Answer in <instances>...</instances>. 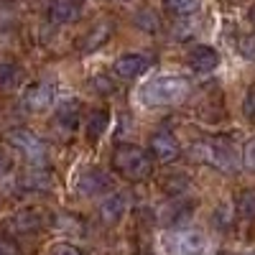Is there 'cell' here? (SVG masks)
Here are the masks:
<instances>
[{
    "mask_svg": "<svg viewBox=\"0 0 255 255\" xmlns=\"http://www.w3.org/2000/svg\"><path fill=\"white\" fill-rule=\"evenodd\" d=\"M79 0H51L49 5V15L54 23H69L79 15Z\"/></svg>",
    "mask_w": 255,
    "mask_h": 255,
    "instance_id": "obj_15",
    "label": "cell"
},
{
    "mask_svg": "<svg viewBox=\"0 0 255 255\" xmlns=\"http://www.w3.org/2000/svg\"><path fill=\"white\" fill-rule=\"evenodd\" d=\"M189 92H191L189 79L176 77V74H161V77L148 79L138 95L145 108H168V105L186 100Z\"/></svg>",
    "mask_w": 255,
    "mask_h": 255,
    "instance_id": "obj_1",
    "label": "cell"
},
{
    "mask_svg": "<svg viewBox=\"0 0 255 255\" xmlns=\"http://www.w3.org/2000/svg\"><path fill=\"white\" fill-rule=\"evenodd\" d=\"M189 67L191 72H197V74H209V72H215L217 69V64H220V54L212 49V46H194L189 51Z\"/></svg>",
    "mask_w": 255,
    "mask_h": 255,
    "instance_id": "obj_9",
    "label": "cell"
},
{
    "mask_svg": "<svg viewBox=\"0 0 255 255\" xmlns=\"http://www.w3.org/2000/svg\"><path fill=\"white\" fill-rule=\"evenodd\" d=\"M189 217H191V202L181 199L179 194H176V199H171V202L161 209V220H163L166 225H179V222H184V220H189Z\"/></svg>",
    "mask_w": 255,
    "mask_h": 255,
    "instance_id": "obj_14",
    "label": "cell"
},
{
    "mask_svg": "<svg viewBox=\"0 0 255 255\" xmlns=\"http://www.w3.org/2000/svg\"><path fill=\"white\" fill-rule=\"evenodd\" d=\"M148 69H151V59L145 54H123L115 59L113 64V72L115 77L120 79H135V77H143Z\"/></svg>",
    "mask_w": 255,
    "mask_h": 255,
    "instance_id": "obj_6",
    "label": "cell"
},
{
    "mask_svg": "<svg viewBox=\"0 0 255 255\" xmlns=\"http://www.w3.org/2000/svg\"><path fill=\"white\" fill-rule=\"evenodd\" d=\"M207 238L197 230H176L163 238L166 255H207Z\"/></svg>",
    "mask_w": 255,
    "mask_h": 255,
    "instance_id": "obj_4",
    "label": "cell"
},
{
    "mask_svg": "<svg viewBox=\"0 0 255 255\" xmlns=\"http://www.w3.org/2000/svg\"><path fill=\"white\" fill-rule=\"evenodd\" d=\"M5 140H8L28 163H33V166H44L46 158H49L46 143L41 140L33 130H26V128H13V130L5 133Z\"/></svg>",
    "mask_w": 255,
    "mask_h": 255,
    "instance_id": "obj_3",
    "label": "cell"
},
{
    "mask_svg": "<svg viewBox=\"0 0 255 255\" xmlns=\"http://www.w3.org/2000/svg\"><path fill=\"white\" fill-rule=\"evenodd\" d=\"M41 225H44V217H41V212L33 209V207L15 212V215L10 217V222H8V227H10L13 232H33V230H38Z\"/></svg>",
    "mask_w": 255,
    "mask_h": 255,
    "instance_id": "obj_12",
    "label": "cell"
},
{
    "mask_svg": "<svg viewBox=\"0 0 255 255\" xmlns=\"http://www.w3.org/2000/svg\"><path fill=\"white\" fill-rule=\"evenodd\" d=\"M110 31H113V26L110 23H100V26H95L90 33H87V38H84V44H82V51H92V49H100L105 41L110 38Z\"/></svg>",
    "mask_w": 255,
    "mask_h": 255,
    "instance_id": "obj_19",
    "label": "cell"
},
{
    "mask_svg": "<svg viewBox=\"0 0 255 255\" xmlns=\"http://www.w3.org/2000/svg\"><path fill=\"white\" fill-rule=\"evenodd\" d=\"M20 79H23V74H20V67H15V64H8L3 61L0 64V92H8V90H15Z\"/></svg>",
    "mask_w": 255,
    "mask_h": 255,
    "instance_id": "obj_17",
    "label": "cell"
},
{
    "mask_svg": "<svg viewBox=\"0 0 255 255\" xmlns=\"http://www.w3.org/2000/svg\"><path fill=\"white\" fill-rule=\"evenodd\" d=\"M113 168L125 179L140 181V179L151 176L153 158L135 143H118L115 151H113Z\"/></svg>",
    "mask_w": 255,
    "mask_h": 255,
    "instance_id": "obj_2",
    "label": "cell"
},
{
    "mask_svg": "<svg viewBox=\"0 0 255 255\" xmlns=\"http://www.w3.org/2000/svg\"><path fill=\"white\" fill-rule=\"evenodd\" d=\"M8 171H10V158H5L3 153H0V181L8 176Z\"/></svg>",
    "mask_w": 255,
    "mask_h": 255,
    "instance_id": "obj_25",
    "label": "cell"
},
{
    "mask_svg": "<svg viewBox=\"0 0 255 255\" xmlns=\"http://www.w3.org/2000/svg\"><path fill=\"white\" fill-rule=\"evenodd\" d=\"M18 186L26 189V191H49L54 186V176L41 166H33L28 171H23L18 176Z\"/></svg>",
    "mask_w": 255,
    "mask_h": 255,
    "instance_id": "obj_11",
    "label": "cell"
},
{
    "mask_svg": "<svg viewBox=\"0 0 255 255\" xmlns=\"http://www.w3.org/2000/svg\"><path fill=\"white\" fill-rule=\"evenodd\" d=\"M191 158L199 161V163H207V166H215V168H222V171H230L232 163H235V151L222 143V140H202V143H194L191 145Z\"/></svg>",
    "mask_w": 255,
    "mask_h": 255,
    "instance_id": "obj_5",
    "label": "cell"
},
{
    "mask_svg": "<svg viewBox=\"0 0 255 255\" xmlns=\"http://www.w3.org/2000/svg\"><path fill=\"white\" fill-rule=\"evenodd\" d=\"M151 153H153V158L158 163H168V161H174L179 156V143H176V138L171 133L161 130V133H156L151 138Z\"/></svg>",
    "mask_w": 255,
    "mask_h": 255,
    "instance_id": "obj_10",
    "label": "cell"
},
{
    "mask_svg": "<svg viewBox=\"0 0 255 255\" xmlns=\"http://www.w3.org/2000/svg\"><path fill=\"white\" fill-rule=\"evenodd\" d=\"M79 102L77 100H69V102H64L61 108L56 110V123L59 125H64L67 130H74L77 128V123H79Z\"/></svg>",
    "mask_w": 255,
    "mask_h": 255,
    "instance_id": "obj_16",
    "label": "cell"
},
{
    "mask_svg": "<svg viewBox=\"0 0 255 255\" xmlns=\"http://www.w3.org/2000/svg\"><path fill=\"white\" fill-rule=\"evenodd\" d=\"M0 255H3V253H0Z\"/></svg>",
    "mask_w": 255,
    "mask_h": 255,
    "instance_id": "obj_27",
    "label": "cell"
},
{
    "mask_svg": "<svg viewBox=\"0 0 255 255\" xmlns=\"http://www.w3.org/2000/svg\"><path fill=\"white\" fill-rule=\"evenodd\" d=\"M125 207H128V202H125L123 194H110L108 199L100 204V220H102V225H118L123 220V215H125Z\"/></svg>",
    "mask_w": 255,
    "mask_h": 255,
    "instance_id": "obj_13",
    "label": "cell"
},
{
    "mask_svg": "<svg viewBox=\"0 0 255 255\" xmlns=\"http://www.w3.org/2000/svg\"><path fill=\"white\" fill-rule=\"evenodd\" d=\"M51 255H84L79 248H74V245H69V243H56L54 248H51Z\"/></svg>",
    "mask_w": 255,
    "mask_h": 255,
    "instance_id": "obj_24",
    "label": "cell"
},
{
    "mask_svg": "<svg viewBox=\"0 0 255 255\" xmlns=\"http://www.w3.org/2000/svg\"><path fill=\"white\" fill-rule=\"evenodd\" d=\"M108 186H110V179L105 176V171H100V168H84L77 179V191L84 197H97Z\"/></svg>",
    "mask_w": 255,
    "mask_h": 255,
    "instance_id": "obj_8",
    "label": "cell"
},
{
    "mask_svg": "<svg viewBox=\"0 0 255 255\" xmlns=\"http://www.w3.org/2000/svg\"><path fill=\"white\" fill-rule=\"evenodd\" d=\"M108 123H110L108 110H97V113H92V115H90V123H87V135H90V140H97V138L105 133Z\"/></svg>",
    "mask_w": 255,
    "mask_h": 255,
    "instance_id": "obj_20",
    "label": "cell"
},
{
    "mask_svg": "<svg viewBox=\"0 0 255 255\" xmlns=\"http://www.w3.org/2000/svg\"><path fill=\"white\" fill-rule=\"evenodd\" d=\"M54 95H56V87H54L51 82H36V84H31V87L26 90L23 105H26L28 110H33V113L46 110L49 105L54 102Z\"/></svg>",
    "mask_w": 255,
    "mask_h": 255,
    "instance_id": "obj_7",
    "label": "cell"
},
{
    "mask_svg": "<svg viewBox=\"0 0 255 255\" xmlns=\"http://www.w3.org/2000/svg\"><path fill=\"white\" fill-rule=\"evenodd\" d=\"M243 163L250 168V171H255V138H250L248 145H245V151H243Z\"/></svg>",
    "mask_w": 255,
    "mask_h": 255,
    "instance_id": "obj_23",
    "label": "cell"
},
{
    "mask_svg": "<svg viewBox=\"0 0 255 255\" xmlns=\"http://www.w3.org/2000/svg\"><path fill=\"white\" fill-rule=\"evenodd\" d=\"M238 215L243 220H253L255 217V191H243L238 199Z\"/></svg>",
    "mask_w": 255,
    "mask_h": 255,
    "instance_id": "obj_21",
    "label": "cell"
},
{
    "mask_svg": "<svg viewBox=\"0 0 255 255\" xmlns=\"http://www.w3.org/2000/svg\"><path fill=\"white\" fill-rule=\"evenodd\" d=\"M243 115H245L250 123H255V87L245 95V102H243Z\"/></svg>",
    "mask_w": 255,
    "mask_h": 255,
    "instance_id": "obj_22",
    "label": "cell"
},
{
    "mask_svg": "<svg viewBox=\"0 0 255 255\" xmlns=\"http://www.w3.org/2000/svg\"><path fill=\"white\" fill-rule=\"evenodd\" d=\"M245 255H255V250H253V253H245Z\"/></svg>",
    "mask_w": 255,
    "mask_h": 255,
    "instance_id": "obj_26",
    "label": "cell"
},
{
    "mask_svg": "<svg viewBox=\"0 0 255 255\" xmlns=\"http://www.w3.org/2000/svg\"><path fill=\"white\" fill-rule=\"evenodd\" d=\"M202 5V0H163V10L171 13L176 18H184V15H191L197 13Z\"/></svg>",
    "mask_w": 255,
    "mask_h": 255,
    "instance_id": "obj_18",
    "label": "cell"
}]
</instances>
